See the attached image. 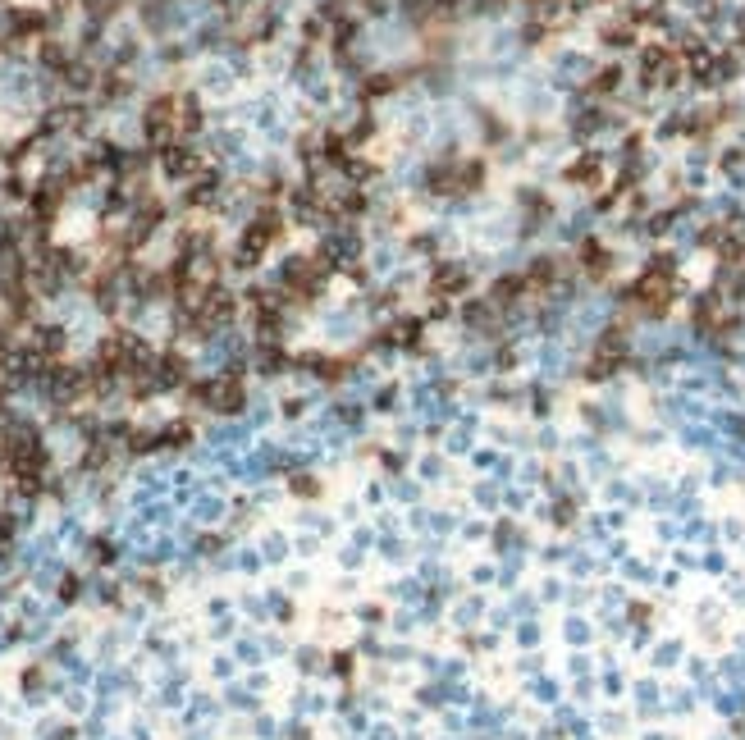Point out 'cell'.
Here are the masks:
<instances>
[{
    "label": "cell",
    "instance_id": "11",
    "mask_svg": "<svg viewBox=\"0 0 745 740\" xmlns=\"http://www.w3.org/2000/svg\"><path fill=\"white\" fill-rule=\"evenodd\" d=\"M393 402H398V388H380L375 393V412H393Z\"/></svg>",
    "mask_w": 745,
    "mask_h": 740
},
{
    "label": "cell",
    "instance_id": "10",
    "mask_svg": "<svg viewBox=\"0 0 745 740\" xmlns=\"http://www.w3.org/2000/svg\"><path fill=\"white\" fill-rule=\"evenodd\" d=\"M201 83H206L210 92H225V87H229V69H220V64H215V69L201 73Z\"/></svg>",
    "mask_w": 745,
    "mask_h": 740
},
{
    "label": "cell",
    "instance_id": "1",
    "mask_svg": "<svg viewBox=\"0 0 745 740\" xmlns=\"http://www.w3.org/2000/svg\"><path fill=\"white\" fill-rule=\"evenodd\" d=\"M284 233V224H279L275 210H261L251 224H243V238H238V251H234V265L238 270H251L261 256H266L270 247H275V238Z\"/></svg>",
    "mask_w": 745,
    "mask_h": 740
},
{
    "label": "cell",
    "instance_id": "8",
    "mask_svg": "<svg viewBox=\"0 0 745 740\" xmlns=\"http://www.w3.org/2000/svg\"><path fill=\"white\" fill-rule=\"evenodd\" d=\"M393 87H398L393 73H371V83H362V96H389Z\"/></svg>",
    "mask_w": 745,
    "mask_h": 740
},
{
    "label": "cell",
    "instance_id": "7",
    "mask_svg": "<svg viewBox=\"0 0 745 740\" xmlns=\"http://www.w3.org/2000/svg\"><path fill=\"white\" fill-rule=\"evenodd\" d=\"M617 87H622V69H617V64H608V69H599V73H595L590 92H595V96H608V92H617Z\"/></svg>",
    "mask_w": 745,
    "mask_h": 740
},
{
    "label": "cell",
    "instance_id": "6",
    "mask_svg": "<svg viewBox=\"0 0 745 740\" xmlns=\"http://www.w3.org/2000/svg\"><path fill=\"white\" fill-rule=\"evenodd\" d=\"M599 174H604V160H599L595 151H590V155H580L576 165H567V179H572V183H595Z\"/></svg>",
    "mask_w": 745,
    "mask_h": 740
},
{
    "label": "cell",
    "instance_id": "5",
    "mask_svg": "<svg viewBox=\"0 0 745 740\" xmlns=\"http://www.w3.org/2000/svg\"><path fill=\"white\" fill-rule=\"evenodd\" d=\"M160 165H165L169 179H188V174H197V169H201V155H197V151H188V147H165Z\"/></svg>",
    "mask_w": 745,
    "mask_h": 740
},
{
    "label": "cell",
    "instance_id": "9",
    "mask_svg": "<svg viewBox=\"0 0 745 740\" xmlns=\"http://www.w3.org/2000/svg\"><path fill=\"white\" fill-rule=\"evenodd\" d=\"M604 42L613 46V51H622V46H631V42H636L631 23H613V28H604Z\"/></svg>",
    "mask_w": 745,
    "mask_h": 740
},
{
    "label": "cell",
    "instance_id": "12",
    "mask_svg": "<svg viewBox=\"0 0 745 740\" xmlns=\"http://www.w3.org/2000/svg\"><path fill=\"white\" fill-rule=\"evenodd\" d=\"M503 5L508 0H480V14H503Z\"/></svg>",
    "mask_w": 745,
    "mask_h": 740
},
{
    "label": "cell",
    "instance_id": "13",
    "mask_svg": "<svg viewBox=\"0 0 745 740\" xmlns=\"http://www.w3.org/2000/svg\"><path fill=\"white\" fill-rule=\"evenodd\" d=\"M220 9H229V14H238V9H247V0H215Z\"/></svg>",
    "mask_w": 745,
    "mask_h": 740
},
{
    "label": "cell",
    "instance_id": "2",
    "mask_svg": "<svg viewBox=\"0 0 745 740\" xmlns=\"http://www.w3.org/2000/svg\"><path fill=\"white\" fill-rule=\"evenodd\" d=\"M471 284V265H462V261H434L430 270H425V288H430V297H462Z\"/></svg>",
    "mask_w": 745,
    "mask_h": 740
},
{
    "label": "cell",
    "instance_id": "3",
    "mask_svg": "<svg viewBox=\"0 0 745 740\" xmlns=\"http://www.w3.org/2000/svg\"><path fill=\"white\" fill-rule=\"evenodd\" d=\"M389 329H393L398 352H421V343H425V316H398Z\"/></svg>",
    "mask_w": 745,
    "mask_h": 740
},
{
    "label": "cell",
    "instance_id": "4",
    "mask_svg": "<svg viewBox=\"0 0 745 740\" xmlns=\"http://www.w3.org/2000/svg\"><path fill=\"white\" fill-rule=\"evenodd\" d=\"M580 270H585L590 279H604L608 270H613V251H608L599 238H585L580 242Z\"/></svg>",
    "mask_w": 745,
    "mask_h": 740
}]
</instances>
